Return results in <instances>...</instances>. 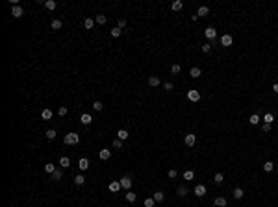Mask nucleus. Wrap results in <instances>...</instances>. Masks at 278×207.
Here are the masks:
<instances>
[{"instance_id": "1", "label": "nucleus", "mask_w": 278, "mask_h": 207, "mask_svg": "<svg viewBox=\"0 0 278 207\" xmlns=\"http://www.w3.org/2000/svg\"><path fill=\"white\" fill-rule=\"evenodd\" d=\"M63 143L65 144H78L80 143V135L78 133H67L63 137Z\"/></svg>"}, {"instance_id": "2", "label": "nucleus", "mask_w": 278, "mask_h": 207, "mask_svg": "<svg viewBox=\"0 0 278 207\" xmlns=\"http://www.w3.org/2000/svg\"><path fill=\"white\" fill-rule=\"evenodd\" d=\"M187 100H189V102H199V100H200V93L196 89H189L187 91Z\"/></svg>"}, {"instance_id": "3", "label": "nucleus", "mask_w": 278, "mask_h": 207, "mask_svg": "<svg viewBox=\"0 0 278 207\" xmlns=\"http://www.w3.org/2000/svg\"><path fill=\"white\" fill-rule=\"evenodd\" d=\"M204 35H206V39H210V41H213V39L217 37V30L213 28V26H208L204 30Z\"/></svg>"}, {"instance_id": "4", "label": "nucleus", "mask_w": 278, "mask_h": 207, "mask_svg": "<svg viewBox=\"0 0 278 207\" xmlns=\"http://www.w3.org/2000/svg\"><path fill=\"white\" fill-rule=\"evenodd\" d=\"M221 44L222 46H232V44H234V37H232L230 33H224L221 37Z\"/></svg>"}, {"instance_id": "5", "label": "nucleus", "mask_w": 278, "mask_h": 207, "mask_svg": "<svg viewBox=\"0 0 278 207\" xmlns=\"http://www.w3.org/2000/svg\"><path fill=\"white\" fill-rule=\"evenodd\" d=\"M121 187H123L124 190H130V187H132V178H130V176H123V178H121Z\"/></svg>"}, {"instance_id": "6", "label": "nucleus", "mask_w": 278, "mask_h": 207, "mask_svg": "<svg viewBox=\"0 0 278 207\" xmlns=\"http://www.w3.org/2000/svg\"><path fill=\"white\" fill-rule=\"evenodd\" d=\"M193 192H195V196H199V198H202V196H206V185H202V183H200V185H196Z\"/></svg>"}, {"instance_id": "7", "label": "nucleus", "mask_w": 278, "mask_h": 207, "mask_svg": "<svg viewBox=\"0 0 278 207\" xmlns=\"http://www.w3.org/2000/svg\"><path fill=\"white\" fill-rule=\"evenodd\" d=\"M22 13H24V9H22L21 6H13V8H11V17L19 19V17H22Z\"/></svg>"}, {"instance_id": "8", "label": "nucleus", "mask_w": 278, "mask_h": 207, "mask_svg": "<svg viewBox=\"0 0 278 207\" xmlns=\"http://www.w3.org/2000/svg\"><path fill=\"white\" fill-rule=\"evenodd\" d=\"M184 141H185V144H187L189 148H191V146H195V143H196V137H195V133H187Z\"/></svg>"}, {"instance_id": "9", "label": "nucleus", "mask_w": 278, "mask_h": 207, "mask_svg": "<svg viewBox=\"0 0 278 207\" xmlns=\"http://www.w3.org/2000/svg\"><path fill=\"white\" fill-rule=\"evenodd\" d=\"M98 157L102 159V161H108V159L111 157V152H109L108 148H102V150H100V154H98Z\"/></svg>"}, {"instance_id": "10", "label": "nucleus", "mask_w": 278, "mask_h": 207, "mask_svg": "<svg viewBox=\"0 0 278 207\" xmlns=\"http://www.w3.org/2000/svg\"><path fill=\"white\" fill-rule=\"evenodd\" d=\"M80 122H82L84 126H87V124L93 122V117H91V115H87V113H84L82 117H80Z\"/></svg>"}, {"instance_id": "11", "label": "nucleus", "mask_w": 278, "mask_h": 207, "mask_svg": "<svg viewBox=\"0 0 278 207\" xmlns=\"http://www.w3.org/2000/svg\"><path fill=\"white\" fill-rule=\"evenodd\" d=\"M78 168H80V170H87V168H89V159L82 157V159L78 161Z\"/></svg>"}, {"instance_id": "12", "label": "nucleus", "mask_w": 278, "mask_h": 207, "mask_svg": "<svg viewBox=\"0 0 278 207\" xmlns=\"http://www.w3.org/2000/svg\"><path fill=\"white\" fill-rule=\"evenodd\" d=\"M215 207H226V198H222V196H217V198L213 200Z\"/></svg>"}, {"instance_id": "13", "label": "nucleus", "mask_w": 278, "mask_h": 207, "mask_svg": "<svg viewBox=\"0 0 278 207\" xmlns=\"http://www.w3.org/2000/svg\"><path fill=\"white\" fill-rule=\"evenodd\" d=\"M208 13H210V8H208V6H200L199 11H196L199 17H208Z\"/></svg>"}, {"instance_id": "14", "label": "nucleus", "mask_w": 278, "mask_h": 207, "mask_svg": "<svg viewBox=\"0 0 278 207\" xmlns=\"http://www.w3.org/2000/svg\"><path fill=\"white\" fill-rule=\"evenodd\" d=\"M128 137H130V131H128V129H119V131H117V139L124 141V139H128Z\"/></svg>"}, {"instance_id": "15", "label": "nucleus", "mask_w": 278, "mask_h": 207, "mask_svg": "<svg viewBox=\"0 0 278 207\" xmlns=\"http://www.w3.org/2000/svg\"><path fill=\"white\" fill-rule=\"evenodd\" d=\"M123 187H121V181H111L109 183V190L111 192H117V190H121Z\"/></svg>"}, {"instance_id": "16", "label": "nucleus", "mask_w": 278, "mask_h": 207, "mask_svg": "<svg viewBox=\"0 0 278 207\" xmlns=\"http://www.w3.org/2000/svg\"><path fill=\"white\" fill-rule=\"evenodd\" d=\"M260 120H261V117L258 113H254V115H250L249 117V122L252 124V126H256V124H260Z\"/></svg>"}, {"instance_id": "17", "label": "nucleus", "mask_w": 278, "mask_h": 207, "mask_svg": "<svg viewBox=\"0 0 278 207\" xmlns=\"http://www.w3.org/2000/svg\"><path fill=\"white\" fill-rule=\"evenodd\" d=\"M182 8H184V4H182V0H174V2L171 4V9H173V11H180Z\"/></svg>"}, {"instance_id": "18", "label": "nucleus", "mask_w": 278, "mask_h": 207, "mask_svg": "<svg viewBox=\"0 0 278 207\" xmlns=\"http://www.w3.org/2000/svg\"><path fill=\"white\" fill-rule=\"evenodd\" d=\"M148 85L150 87H160V78L158 76H150L148 78Z\"/></svg>"}, {"instance_id": "19", "label": "nucleus", "mask_w": 278, "mask_h": 207, "mask_svg": "<svg viewBox=\"0 0 278 207\" xmlns=\"http://www.w3.org/2000/svg\"><path fill=\"white\" fill-rule=\"evenodd\" d=\"M59 165H61V168H69V166H70V159L67 157V155H63V157L59 159Z\"/></svg>"}, {"instance_id": "20", "label": "nucleus", "mask_w": 278, "mask_h": 207, "mask_svg": "<svg viewBox=\"0 0 278 207\" xmlns=\"http://www.w3.org/2000/svg\"><path fill=\"white\" fill-rule=\"evenodd\" d=\"M135 200H137V194H135V192H132V190H128V192H126V201L134 204Z\"/></svg>"}, {"instance_id": "21", "label": "nucleus", "mask_w": 278, "mask_h": 207, "mask_svg": "<svg viewBox=\"0 0 278 207\" xmlns=\"http://www.w3.org/2000/svg\"><path fill=\"white\" fill-rule=\"evenodd\" d=\"M41 118L43 120H50V118H52V111H50V109H43L41 111Z\"/></svg>"}, {"instance_id": "22", "label": "nucleus", "mask_w": 278, "mask_h": 207, "mask_svg": "<svg viewBox=\"0 0 278 207\" xmlns=\"http://www.w3.org/2000/svg\"><path fill=\"white\" fill-rule=\"evenodd\" d=\"M184 179L185 181H193L195 179V172H193V170H185V172H184Z\"/></svg>"}, {"instance_id": "23", "label": "nucleus", "mask_w": 278, "mask_h": 207, "mask_svg": "<svg viewBox=\"0 0 278 207\" xmlns=\"http://www.w3.org/2000/svg\"><path fill=\"white\" fill-rule=\"evenodd\" d=\"M176 192H178V196H182V198H184V196H187V192H189V190H187V187H185V185H180Z\"/></svg>"}, {"instance_id": "24", "label": "nucleus", "mask_w": 278, "mask_h": 207, "mask_svg": "<svg viewBox=\"0 0 278 207\" xmlns=\"http://www.w3.org/2000/svg\"><path fill=\"white\" fill-rule=\"evenodd\" d=\"M243 194H245V190L241 189V187H235V189H234V198L239 200V198H243Z\"/></svg>"}, {"instance_id": "25", "label": "nucleus", "mask_w": 278, "mask_h": 207, "mask_svg": "<svg viewBox=\"0 0 278 207\" xmlns=\"http://www.w3.org/2000/svg\"><path fill=\"white\" fill-rule=\"evenodd\" d=\"M272 168H275V163H272V161H265V163H263V170H265V172H272Z\"/></svg>"}, {"instance_id": "26", "label": "nucleus", "mask_w": 278, "mask_h": 207, "mask_svg": "<svg viewBox=\"0 0 278 207\" xmlns=\"http://www.w3.org/2000/svg\"><path fill=\"white\" fill-rule=\"evenodd\" d=\"M52 178H54L56 181H59V179L63 178V168H56V172L52 174Z\"/></svg>"}, {"instance_id": "27", "label": "nucleus", "mask_w": 278, "mask_h": 207, "mask_svg": "<svg viewBox=\"0 0 278 207\" xmlns=\"http://www.w3.org/2000/svg\"><path fill=\"white\" fill-rule=\"evenodd\" d=\"M50 26H52V30H61V26H63V22L59 21V19H54V21H52V24H50Z\"/></svg>"}, {"instance_id": "28", "label": "nucleus", "mask_w": 278, "mask_h": 207, "mask_svg": "<svg viewBox=\"0 0 278 207\" xmlns=\"http://www.w3.org/2000/svg\"><path fill=\"white\" fill-rule=\"evenodd\" d=\"M189 74H191V78H200V74H202V72H200V69H199V67H193V69L189 70Z\"/></svg>"}, {"instance_id": "29", "label": "nucleus", "mask_w": 278, "mask_h": 207, "mask_svg": "<svg viewBox=\"0 0 278 207\" xmlns=\"http://www.w3.org/2000/svg\"><path fill=\"white\" fill-rule=\"evenodd\" d=\"M45 172L54 174V172H56V165H54V163H47V165H45Z\"/></svg>"}, {"instance_id": "30", "label": "nucleus", "mask_w": 278, "mask_h": 207, "mask_svg": "<svg viewBox=\"0 0 278 207\" xmlns=\"http://www.w3.org/2000/svg\"><path fill=\"white\" fill-rule=\"evenodd\" d=\"M152 198H154V201H163V200H165V194L161 192V190H158V192H154Z\"/></svg>"}, {"instance_id": "31", "label": "nucleus", "mask_w": 278, "mask_h": 207, "mask_svg": "<svg viewBox=\"0 0 278 207\" xmlns=\"http://www.w3.org/2000/svg\"><path fill=\"white\" fill-rule=\"evenodd\" d=\"M56 6H58L56 0H47V2H45V8L47 9H56Z\"/></svg>"}, {"instance_id": "32", "label": "nucleus", "mask_w": 278, "mask_h": 207, "mask_svg": "<svg viewBox=\"0 0 278 207\" xmlns=\"http://www.w3.org/2000/svg\"><path fill=\"white\" fill-rule=\"evenodd\" d=\"M106 21H108L106 15H97V17H95V22L97 24H106Z\"/></svg>"}, {"instance_id": "33", "label": "nucleus", "mask_w": 278, "mask_h": 207, "mask_svg": "<svg viewBox=\"0 0 278 207\" xmlns=\"http://www.w3.org/2000/svg\"><path fill=\"white\" fill-rule=\"evenodd\" d=\"M84 26L87 28V30H91V28L95 26V19H85V21H84Z\"/></svg>"}, {"instance_id": "34", "label": "nucleus", "mask_w": 278, "mask_h": 207, "mask_svg": "<svg viewBox=\"0 0 278 207\" xmlns=\"http://www.w3.org/2000/svg\"><path fill=\"white\" fill-rule=\"evenodd\" d=\"M263 120H265V124H271L272 120H275V115H272V113H265L263 115Z\"/></svg>"}, {"instance_id": "35", "label": "nucleus", "mask_w": 278, "mask_h": 207, "mask_svg": "<svg viewBox=\"0 0 278 207\" xmlns=\"http://www.w3.org/2000/svg\"><path fill=\"white\" fill-rule=\"evenodd\" d=\"M74 183H76V185H84V183H85V178H84L82 174H80V176H74Z\"/></svg>"}, {"instance_id": "36", "label": "nucleus", "mask_w": 278, "mask_h": 207, "mask_svg": "<svg viewBox=\"0 0 278 207\" xmlns=\"http://www.w3.org/2000/svg\"><path fill=\"white\" fill-rule=\"evenodd\" d=\"M171 72H173V74H180V72H182V67H180V65H176V63H174L173 67H171Z\"/></svg>"}, {"instance_id": "37", "label": "nucleus", "mask_w": 278, "mask_h": 207, "mask_svg": "<svg viewBox=\"0 0 278 207\" xmlns=\"http://www.w3.org/2000/svg\"><path fill=\"white\" fill-rule=\"evenodd\" d=\"M222 179H224V176H222L221 172H217V174L213 176V181H215V183H222Z\"/></svg>"}, {"instance_id": "38", "label": "nucleus", "mask_w": 278, "mask_h": 207, "mask_svg": "<svg viewBox=\"0 0 278 207\" xmlns=\"http://www.w3.org/2000/svg\"><path fill=\"white\" fill-rule=\"evenodd\" d=\"M56 135H58V133H56V129H48L47 131V139H50V141L56 139Z\"/></svg>"}, {"instance_id": "39", "label": "nucleus", "mask_w": 278, "mask_h": 207, "mask_svg": "<svg viewBox=\"0 0 278 207\" xmlns=\"http://www.w3.org/2000/svg\"><path fill=\"white\" fill-rule=\"evenodd\" d=\"M109 33H111V37H119V35H121V28H119V26H117V28H113Z\"/></svg>"}, {"instance_id": "40", "label": "nucleus", "mask_w": 278, "mask_h": 207, "mask_svg": "<svg viewBox=\"0 0 278 207\" xmlns=\"http://www.w3.org/2000/svg\"><path fill=\"white\" fill-rule=\"evenodd\" d=\"M102 107H104V104H100V102H93V109H95V111H102Z\"/></svg>"}, {"instance_id": "41", "label": "nucleus", "mask_w": 278, "mask_h": 207, "mask_svg": "<svg viewBox=\"0 0 278 207\" xmlns=\"http://www.w3.org/2000/svg\"><path fill=\"white\" fill-rule=\"evenodd\" d=\"M113 148H123V141H121V139H113Z\"/></svg>"}, {"instance_id": "42", "label": "nucleus", "mask_w": 278, "mask_h": 207, "mask_svg": "<svg viewBox=\"0 0 278 207\" xmlns=\"http://www.w3.org/2000/svg\"><path fill=\"white\" fill-rule=\"evenodd\" d=\"M163 89H165V91H173V89H174V85L171 83V82H165V83H163Z\"/></svg>"}, {"instance_id": "43", "label": "nucleus", "mask_w": 278, "mask_h": 207, "mask_svg": "<svg viewBox=\"0 0 278 207\" xmlns=\"http://www.w3.org/2000/svg\"><path fill=\"white\" fill-rule=\"evenodd\" d=\"M145 207H154V198H146L145 200Z\"/></svg>"}, {"instance_id": "44", "label": "nucleus", "mask_w": 278, "mask_h": 207, "mask_svg": "<svg viewBox=\"0 0 278 207\" xmlns=\"http://www.w3.org/2000/svg\"><path fill=\"white\" fill-rule=\"evenodd\" d=\"M210 50H211V44H202V52L204 54H208Z\"/></svg>"}, {"instance_id": "45", "label": "nucleus", "mask_w": 278, "mask_h": 207, "mask_svg": "<svg viewBox=\"0 0 278 207\" xmlns=\"http://www.w3.org/2000/svg\"><path fill=\"white\" fill-rule=\"evenodd\" d=\"M58 115H59V117H65V115H67V107H59Z\"/></svg>"}, {"instance_id": "46", "label": "nucleus", "mask_w": 278, "mask_h": 207, "mask_svg": "<svg viewBox=\"0 0 278 207\" xmlns=\"http://www.w3.org/2000/svg\"><path fill=\"white\" fill-rule=\"evenodd\" d=\"M167 174H169V178H173V179L176 178V170H169V172H167Z\"/></svg>"}, {"instance_id": "47", "label": "nucleus", "mask_w": 278, "mask_h": 207, "mask_svg": "<svg viewBox=\"0 0 278 207\" xmlns=\"http://www.w3.org/2000/svg\"><path fill=\"white\" fill-rule=\"evenodd\" d=\"M124 26H126V21H124V19H121V21H119V28H124Z\"/></svg>"}, {"instance_id": "48", "label": "nucleus", "mask_w": 278, "mask_h": 207, "mask_svg": "<svg viewBox=\"0 0 278 207\" xmlns=\"http://www.w3.org/2000/svg\"><path fill=\"white\" fill-rule=\"evenodd\" d=\"M263 131L267 133V131H271V124H263Z\"/></svg>"}, {"instance_id": "49", "label": "nucleus", "mask_w": 278, "mask_h": 207, "mask_svg": "<svg viewBox=\"0 0 278 207\" xmlns=\"http://www.w3.org/2000/svg\"><path fill=\"white\" fill-rule=\"evenodd\" d=\"M272 91H275V93L278 94V83H275V85H272Z\"/></svg>"}]
</instances>
